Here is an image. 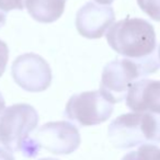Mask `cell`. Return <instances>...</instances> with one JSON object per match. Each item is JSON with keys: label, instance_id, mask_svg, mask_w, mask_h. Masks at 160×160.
Here are the masks:
<instances>
[{"label": "cell", "instance_id": "cell-1", "mask_svg": "<svg viewBox=\"0 0 160 160\" xmlns=\"http://www.w3.org/2000/svg\"><path fill=\"white\" fill-rule=\"evenodd\" d=\"M159 68L160 60L156 52L139 59H114L103 69L100 90L113 104L121 102L135 81L156 72Z\"/></svg>", "mask_w": 160, "mask_h": 160}, {"label": "cell", "instance_id": "cell-2", "mask_svg": "<svg viewBox=\"0 0 160 160\" xmlns=\"http://www.w3.org/2000/svg\"><path fill=\"white\" fill-rule=\"evenodd\" d=\"M107 41L114 52L129 59L147 57L157 47L153 27L139 18H126L113 23L107 32Z\"/></svg>", "mask_w": 160, "mask_h": 160}, {"label": "cell", "instance_id": "cell-3", "mask_svg": "<svg viewBox=\"0 0 160 160\" xmlns=\"http://www.w3.org/2000/svg\"><path fill=\"white\" fill-rule=\"evenodd\" d=\"M108 136L115 148L128 149L149 142H160V114L127 113L112 121Z\"/></svg>", "mask_w": 160, "mask_h": 160}, {"label": "cell", "instance_id": "cell-4", "mask_svg": "<svg viewBox=\"0 0 160 160\" xmlns=\"http://www.w3.org/2000/svg\"><path fill=\"white\" fill-rule=\"evenodd\" d=\"M38 124V113L32 105L19 103L7 108L0 118V144L13 152L31 138Z\"/></svg>", "mask_w": 160, "mask_h": 160}, {"label": "cell", "instance_id": "cell-5", "mask_svg": "<svg viewBox=\"0 0 160 160\" xmlns=\"http://www.w3.org/2000/svg\"><path fill=\"white\" fill-rule=\"evenodd\" d=\"M114 104L101 90L73 94L68 100L64 115L79 126H93L111 118Z\"/></svg>", "mask_w": 160, "mask_h": 160}, {"label": "cell", "instance_id": "cell-6", "mask_svg": "<svg viewBox=\"0 0 160 160\" xmlns=\"http://www.w3.org/2000/svg\"><path fill=\"white\" fill-rule=\"evenodd\" d=\"M16 83L28 92H42L51 86L53 75L48 62L34 53L22 54L11 66Z\"/></svg>", "mask_w": 160, "mask_h": 160}, {"label": "cell", "instance_id": "cell-7", "mask_svg": "<svg viewBox=\"0 0 160 160\" xmlns=\"http://www.w3.org/2000/svg\"><path fill=\"white\" fill-rule=\"evenodd\" d=\"M34 139L40 148L54 155H69L78 149L81 137L78 128L69 122H48L36 132Z\"/></svg>", "mask_w": 160, "mask_h": 160}, {"label": "cell", "instance_id": "cell-8", "mask_svg": "<svg viewBox=\"0 0 160 160\" xmlns=\"http://www.w3.org/2000/svg\"><path fill=\"white\" fill-rule=\"evenodd\" d=\"M115 21L114 10L110 6H101L89 1L80 8L76 16V28L80 35L94 40L100 38Z\"/></svg>", "mask_w": 160, "mask_h": 160}, {"label": "cell", "instance_id": "cell-9", "mask_svg": "<svg viewBox=\"0 0 160 160\" xmlns=\"http://www.w3.org/2000/svg\"><path fill=\"white\" fill-rule=\"evenodd\" d=\"M126 107L137 113L160 114V80L135 81L127 91Z\"/></svg>", "mask_w": 160, "mask_h": 160}, {"label": "cell", "instance_id": "cell-10", "mask_svg": "<svg viewBox=\"0 0 160 160\" xmlns=\"http://www.w3.org/2000/svg\"><path fill=\"white\" fill-rule=\"evenodd\" d=\"M67 0H25L29 14L40 23H53L62 17Z\"/></svg>", "mask_w": 160, "mask_h": 160}, {"label": "cell", "instance_id": "cell-11", "mask_svg": "<svg viewBox=\"0 0 160 160\" xmlns=\"http://www.w3.org/2000/svg\"><path fill=\"white\" fill-rule=\"evenodd\" d=\"M137 3L147 16L160 22V0H137Z\"/></svg>", "mask_w": 160, "mask_h": 160}, {"label": "cell", "instance_id": "cell-12", "mask_svg": "<svg viewBox=\"0 0 160 160\" xmlns=\"http://www.w3.org/2000/svg\"><path fill=\"white\" fill-rule=\"evenodd\" d=\"M136 152L139 160H160V147L155 144L140 145Z\"/></svg>", "mask_w": 160, "mask_h": 160}, {"label": "cell", "instance_id": "cell-13", "mask_svg": "<svg viewBox=\"0 0 160 160\" xmlns=\"http://www.w3.org/2000/svg\"><path fill=\"white\" fill-rule=\"evenodd\" d=\"M25 0H0V10L7 13L11 10H23Z\"/></svg>", "mask_w": 160, "mask_h": 160}, {"label": "cell", "instance_id": "cell-14", "mask_svg": "<svg viewBox=\"0 0 160 160\" xmlns=\"http://www.w3.org/2000/svg\"><path fill=\"white\" fill-rule=\"evenodd\" d=\"M9 59V47L7 43L0 40V78L3 75Z\"/></svg>", "mask_w": 160, "mask_h": 160}, {"label": "cell", "instance_id": "cell-15", "mask_svg": "<svg viewBox=\"0 0 160 160\" xmlns=\"http://www.w3.org/2000/svg\"><path fill=\"white\" fill-rule=\"evenodd\" d=\"M0 160H16L11 151L6 149L5 147H0Z\"/></svg>", "mask_w": 160, "mask_h": 160}, {"label": "cell", "instance_id": "cell-16", "mask_svg": "<svg viewBox=\"0 0 160 160\" xmlns=\"http://www.w3.org/2000/svg\"><path fill=\"white\" fill-rule=\"evenodd\" d=\"M122 160H139V158H138L137 152H136V151H131L129 153L125 155Z\"/></svg>", "mask_w": 160, "mask_h": 160}, {"label": "cell", "instance_id": "cell-17", "mask_svg": "<svg viewBox=\"0 0 160 160\" xmlns=\"http://www.w3.org/2000/svg\"><path fill=\"white\" fill-rule=\"evenodd\" d=\"M6 110V102H5V99H3L2 94L0 92V118L2 115V113L5 112Z\"/></svg>", "mask_w": 160, "mask_h": 160}, {"label": "cell", "instance_id": "cell-18", "mask_svg": "<svg viewBox=\"0 0 160 160\" xmlns=\"http://www.w3.org/2000/svg\"><path fill=\"white\" fill-rule=\"evenodd\" d=\"M6 21H7V13L0 10V29L6 24Z\"/></svg>", "mask_w": 160, "mask_h": 160}, {"label": "cell", "instance_id": "cell-19", "mask_svg": "<svg viewBox=\"0 0 160 160\" xmlns=\"http://www.w3.org/2000/svg\"><path fill=\"white\" fill-rule=\"evenodd\" d=\"M113 1L114 0H96V2L100 3L101 6L102 5H111Z\"/></svg>", "mask_w": 160, "mask_h": 160}, {"label": "cell", "instance_id": "cell-20", "mask_svg": "<svg viewBox=\"0 0 160 160\" xmlns=\"http://www.w3.org/2000/svg\"><path fill=\"white\" fill-rule=\"evenodd\" d=\"M40 160H58V159H55V158H42Z\"/></svg>", "mask_w": 160, "mask_h": 160}, {"label": "cell", "instance_id": "cell-21", "mask_svg": "<svg viewBox=\"0 0 160 160\" xmlns=\"http://www.w3.org/2000/svg\"><path fill=\"white\" fill-rule=\"evenodd\" d=\"M158 57H159V60H160V46H159V51H158Z\"/></svg>", "mask_w": 160, "mask_h": 160}]
</instances>
